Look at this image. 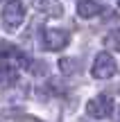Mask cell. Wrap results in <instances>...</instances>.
Masks as SVG:
<instances>
[{
  "label": "cell",
  "mask_w": 120,
  "mask_h": 122,
  "mask_svg": "<svg viewBox=\"0 0 120 122\" xmlns=\"http://www.w3.org/2000/svg\"><path fill=\"white\" fill-rule=\"evenodd\" d=\"M0 20H2V27L7 32H16L23 25V20H25V7H23V2L21 0H9L2 7Z\"/></svg>",
  "instance_id": "obj_1"
},
{
  "label": "cell",
  "mask_w": 120,
  "mask_h": 122,
  "mask_svg": "<svg viewBox=\"0 0 120 122\" xmlns=\"http://www.w3.org/2000/svg\"><path fill=\"white\" fill-rule=\"evenodd\" d=\"M70 41V34L66 30H54V27H45L41 30V45L43 50H50V52H59L63 50Z\"/></svg>",
  "instance_id": "obj_2"
},
{
  "label": "cell",
  "mask_w": 120,
  "mask_h": 122,
  "mask_svg": "<svg viewBox=\"0 0 120 122\" xmlns=\"http://www.w3.org/2000/svg\"><path fill=\"white\" fill-rule=\"evenodd\" d=\"M91 72H93L95 79H111L113 75L118 72V63H116V59H113L109 52H98Z\"/></svg>",
  "instance_id": "obj_3"
},
{
  "label": "cell",
  "mask_w": 120,
  "mask_h": 122,
  "mask_svg": "<svg viewBox=\"0 0 120 122\" xmlns=\"http://www.w3.org/2000/svg\"><path fill=\"white\" fill-rule=\"evenodd\" d=\"M111 113H113V100L109 95H98V97L86 102V115H91L95 120L109 118Z\"/></svg>",
  "instance_id": "obj_4"
},
{
  "label": "cell",
  "mask_w": 120,
  "mask_h": 122,
  "mask_svg": "<svg viewBox=\"0 0 120 122\" xmlns=\"http://www.w3.org/2000/svg\"><path fill=\"white\" fill-rule=\"evenodd\" d=\"M100 11H104L102 5L95 2V0H79L77 2V14H79V18H93L98 16Z\"/></svg>",
  "instance_id": "obj_5"
},
{
  "label": "cell",
  "mask_w": 120,
  "mask_h": 122,
  "mask_svg": "<svg viewBox=\"0 0 120 122\" xmlns=\"http://www.w3.org/2000/svg\"><path fill=\"white\" fill-rule=\"evenodd\" d=\"M36 9L43 11V14H48V16H54V18H59L63 14V7L57 2V0H36Z\"/></svg>",
  "instance_id": "obj_6"
},
{
  "label": "cell",
  "mask_w": 120,
  "mask_h": 122,
  "mask_svg": "<svg viewBox=\"0 0 120 122\" xmlns=\"http://www.w3.org/2000/svg\"><path fill=\"white\" fill-rule=\"evenodd\" d=\"M104 48L113 50V52H120V30H111L104 36Z\"/></svg>",
  "instance_id": "obj_7"
},
{
  "label": "cell",
  "mask_w": 120,
  "mask_h": 122,
  "mask_svg": "<svg viewBox=\"0 0 120 122\" xmlns=\"http://www.w3.org/2000/svg\"><path fill=\"white\" fill-rule=\"evenodd\" d=\"M59 68H61V72H75V59H61L59 61Z\"/></svg>",
  "instance_id": "obj_8"
},
{
  "label": "cell",
  "mask_w": 120,
  "mask_h": 122,
  "mask_svg": "<svg viewBox=\"0 0 120 122\" xmlns=\"http://www.w3.org/2000/svg\"><path fill=\"white\" fill-rule=\"evenodd\" d=\"M118 7H120V0H118Z\"/></svg>",
  "instance_id": "obj_9"
},
{
  "label": "cell",
  "mask_w": 120,
  "mask_h": 122,
  "mask_svg": "<svg viewBox=\"0 0 120 122\" xmlns=\"http://www.w3.org/2000/svg\"><path fill=\"white\" fill-rule=\"evenodd\" d=\"M0 59H2V57H0Z\"/></svg>",
  "instance_id": "obj_10"
},
{
  "label": "cell",
  "mask_w": 120,
  "mask_h": 122,
  "mask_svg": "<svg viewBox=\"0 0 120 122\" xmlns=\"http://www.w3.org/2000/svg\"><path fill=\"white\" fill-rule=\"evenodd\" d=\"M118 115H120V113H118Z\"/></svg>",
  "instance_id": "obj_11"
}]
</instances>
